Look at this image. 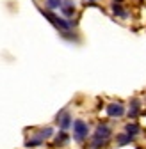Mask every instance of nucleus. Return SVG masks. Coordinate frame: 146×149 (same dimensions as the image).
<instances>
[{
  "label": "nucleus",
  "instance_id": "nucleus-1",
  "mask_svg": "<svg viewBox=\"0 0 146 149\" xmlns=\"http://www.w3.org/2000/svg\"><path fill=\"white\" fill-rule=\"evenodd\" d=\"M112 137V128L109 124H98L95 133H93V139H91V147H102V146H107V142L111 140Z\"/></svg>",
  "mask_w": 146,
  "mask_h": 149
},
{
  "label": "nucleus",
  "instance_id": "nucleus-2",
  "mask_svg": "<svg viewBox=\"0 0 146 149\" xmlns=\"http://www.w3.org/2000/svg\"><path fill=\"white\" fill-rule=\"evenodd\" d=\"M71 126H73V139H75L79 144H82V142L87 139V133H89V124H87L84 119H75Z\"/></svg>",
  "mask_w": 146,
  "mask_h": 149
},
{
  "label": "nucleus",
  "instance_id": "nucleus-3",
  "mask_svg": "<svg viewBox=\"0 0 146 149\" xmlns=\"http://www.w3.org/2000/svg\"><path fill=\"white\" fill-rule=\"evenodd\" d=\"M105 110H107V116L112 117V119H119V117L125 116V105L119 103V101H116V103H109Z\"/></svg>",
  "mask_w": 146,
  "mask_h": 149
},
{
  "label": "nucleus",
  "instance_id": "nucleus-4",
  "mask_svg": "<svg viewBox=\"0 0 146 149\" xmlns=\"http://www.w3.org/2000/svg\"><path fill=\"white\" fill-rule=\"evenodd\" d=\"M55 123L61 126V130H68L71 124H73V119H71V114H68L66 110H61L57 117H55Z\"/></svg>",
  "mask_w": 146,
  "mask_h": 149
},
{
  "label": "nucleus",
  "instance_id": "nucleus-5",
  "mask_svg": "<svg viewBox=\"0 0 146 149\" xmlns=\"http://www.w3.org/2000/svg\"><path fill=\"white\" fill-rule=\"evenodd\" d=\"M61 11L66 18H73V14H75V2L73 0H62Z\"/></svg>",
  "mask_w": 146,
  "mask_h": 149
},
{
  "label": "nucleus",
  "instance_id": "nucleus-6",
  "mask_svg": "<svg viewBox=\"0 0 146 149\" xmlns=\"http://www.w3.org/2000/svg\"><path fill=\"white\" fill-rule=\"evenodd\" d=\"M139 112H141V101L137 98H134L130 101V108H128V117L130 119H135L139 116Z\"/></svg>",
  "mask_w": 146,
  "mask_h": 149
},
{
  "label": "nucleus",
  "instance_id": "nucleus-7",
  "mask_svg": "<svg viewBox=\"0 0 146 149\" xmlns=\"http://www.w3.org/2000/svg\"><path fill=\"white\" fill-rule=\"evenodd\" d=\"M132 142H134V137L128 135L126 132L116 135V144H118V146H128V144H132Z\"/></svg>",
  "mask_w": 146,
  "mask_h": 149
},
{
  "label": "nucleus",
  "instance_id": "nucleus-8",
  "mask_svg": "<svg viewBox=\"0 0 146 149\" xmlns=\"http://www.w3.org/2000/svg\"><path fill=\"white\" fill-rule=\"evenodd\" d=\"M38 139H41V140H48V139H52L53 137V128H50V126H46V128H39L38 130V133H34Z\"/></svg>",
  "mask_w": 146,
  "mask_h": 149
},
{
  "label": "nucleus",
  "instance_id": "nucleus-9",
  "mask_svg": "<svg viewBox=\"0 0 146 149\" xmlns=\"http://www.w3.org/2000/svg\"><path fill=\"white\" fill-rule=\"evenodd\" d=\"M125 132L128 133V135H132V137H137V135H141V126L137 123H126Z\"/></svg>",
  "mask_w": 146,
  "mask_h": 149
},
{
  "label": "nucleus",
  "instance_id": "nucleus-10",
  "mask_svg": "<svg viewBox=\"0 0 146 149\" xmlns=\"http://www.w3.org/2000/svg\"><path fill=\"white\" fill-rule=\"evenodd\" d=\"M111 11H112L114 16H118V18H128V13H126V11L123 9V6H119V4H112V6H111Z\"/></svg>",
  "mask_w": 146,
  "mask_h": 149
},
{
  "label": "nucleus",
  "instance_id": "nucleus-11",
  "mask_svg": "<svg viewBox=\"0 0 146 149\" xmlns=\"http://www.w3.org/2000/svg\"><path fill=\"white\" fill-rule=\"evenodd\" d=\"M45 6H46V9H50V11H53V9H61L62 0H45Z\"/></svg>",
  "mask_w": 146,
  "mask_h": 149
},
{
  "label": "nucleus",
  "instance_id": "nucleus-12",
  "mask_svg": "<svg viewBox=\"0 0 146 149\" xmlns=\"http://www.w3.org/2000/svg\"><path fill=\"white\" fill-rule=\"evenodd\" d=\"M68 139H69V137H68V133H66V130H62L61 133L55 135V140H53V142H55V146H61V144H66Z\"/></svg>",
  "mask_w": 146,
  "mask_h": 149
},
{
  "label": "nucleus",
  "instance_id": "nucleus-13",
  "mask_svg": "<svg viewBox=\"0 0 146 149\" xmlns=\"http://www.w3.org/2000/svg\"><path fill=\"white\" fill-rule=\"evenodd\" d=\"M41 144H43V140L36 137V139H30V140H27V142H25V147H32V146H41Z\"/></svg>",
  "mask_w": 146,
  "mask_h": 149
},
{
  "label": "nucleus",
  "instance_id": "nucleus-14",
  "mask_svg": "<svg viewBox=\"0 0 146 149\" xmlns=\"http://www.w3.org/2000/svg\"><path fill=\"white\" fill-rule=\"evenodd\" d=\"M87 2H96V0H87Z\"/></svg>",
  "mask_w": 146,
  "mask_h": 149
}]
</instances>
